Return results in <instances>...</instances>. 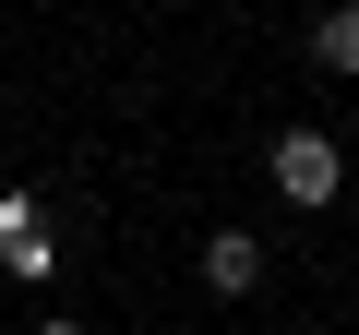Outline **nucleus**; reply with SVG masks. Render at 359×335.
Listing matches in <instances>:
<instances>
[{"label":"nucleus","mask_w":359,"mask_h":335,"mask_svg":"<svg viewBox=\"0 0 359 335\" xmlns=\"http://www.w3.org/2000/svg\"><path fill=\"white\" fill-rule=\"evenodd\" d=\"M311 60L323 72H359V0H335V13L311 25Z\"/></svg>","instance_id":"7ed1b4c3"},{"label":"nucleus","mask_w":359,"mask_h":335,"mask_svg":"<svg viewBox=\"0 0 359 335\" xmlns=\"http://www.w3.org/2000/svg\"><path fill=\"white\" fill-rule=\"evenodd\" d=\"M13 240H36V204H25V192H0V252H13Z\"/></svg>","instance_id":"20e7f679"},{"label":"nucleus","mask_w":359,"mask_h":335,"mask_svg":"<svg viewBox=\"0 0 359 335\" xmlns=\"http://www.w3.org/2000/svg\"><path fill=\"white\" fill-rule=\"evenodd\" d=\"M204 287H216V299H252V287H264V240H252V228H216V240H204Z\"/></svg>","instance_id":"f03ea898"},{"label":"nucleus","mask_w":359,"mask_h":335,"mask_svg":"<svg viewBox=\"0 0 359 335\" xmlns=\"http://www.w3.org/2000/svg\"><path fill=\"white\" fill-rule=\"evenodd\" d=\"M276 192H287L299 216H323V204L347 192V156H335V132H311V120H299V132H276Z\"/></svg>","instance_id":"f257e3e1"},{"label":"nucleus","mask_w":359,"mask_h":335,"mask_svg":"<svg viewBox=\"0 0 359 335\" xmlns=\"http://www.w3.org/2000/svg\"><path fill=\"white\" fill-rule=\"evenodd\" d=\"M36 335H84V323H72V311H48V323H36Z\"/></svg>","instance_id":"39448f33"}]
</instances>
